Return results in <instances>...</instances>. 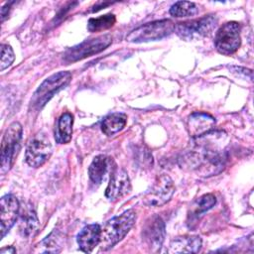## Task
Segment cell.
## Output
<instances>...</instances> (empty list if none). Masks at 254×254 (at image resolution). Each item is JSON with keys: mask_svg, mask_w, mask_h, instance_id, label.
I'll use <instances>...</instances> for the list:
<instances>
[{"mask_svg": "<svg viewBox=\"0 0 254 254\" xmlns=\"http://www.w3.org/2000/svg\"><path fill=\"white\" fill-rule=\"evenodd\" d=\"M15 60V55L12 48L9 45L2 44L1 46V62H0V69L3 71L5 68L9 67Z\"/></svg>", "mask_w": 254, "mask_h": 254, "instance_id": "cell-25", "label": "cell"}, {"mask_svg": "<svg viewBox=\"0 0 254 254\" xmlns=\"http://www.w3.org/2000/svg\"><path fill=\"white\" fill-rule=\"evenodd\" d=\"M225 136L222 132H212L193 138V147L184 157L190 169H196L203 176L219 173L225 161Z\"/></svg>", "mask_w": 254, "mask_h": 254, "instance_id": "cell-1", "label": "cell"}, {"mask_svg": "<svg viewBox=\"0 0 254 254\" xmlns=\"http://www.w3.org/2000/svg\"><path fill=\"white\" fill-rule=\"evenodd\" d=\"M53 148L49 139L44 135L33 137L27 144L25 158L30 167L39 168L51 157Z\"/></svg>", "mask_w": 254, "mask_h": 254, "instance_id": "cell-10", "label": "cell"}, {"mask_svg": "<svg viewBox=\"0 0 254 254\" xmlns=\"http://www.w3.org/2000/svg\"><path fill=\"white\" fill-rule=\"evenodd\" d=\"M73 116L69 112H65L58 119L55 129V140L59 144H66L71 140Z\"/></svg>", "mask_w": 254, "mask_h": 254, "instance_id": "cell-19", "label": "cell"}, {"mask_svg": "<svg viewBox=\"0 0 254 254\" xmlns=\"http://www.w3.org/2000/svg\"><path fill=\"white\" fill-rule=\"evenodd\" d=\"M127 123V117L123 113H111L101 122V130L106 136H113L121 131Z\"/></svg>", "mask_w": 254, "mask_h": 254, "instance_id": "cell-20", "label": "cell"}, {"mask_svg": "<svg viewBox=\"0 0 254 254\" xmlns=\"http://www.w3.org/2000/svg\"><path fill=\"white\" fill-rule=\"evenodd\" d=\"M165 222L159 215H154L146 222L142 229V238L152 252H157L165 240Z\"/></svg>", "mask_w": 254, "mask_h": 254, "instance_id": "cell-11", "label": "cell"}, {"mask_svg": "<svg viewBox=\"0 0 254 254\" xmlns=\"http://www.w3.org/2000/svg\"><path fill=\"white\" fill-rule=\"evenodd\" d=\"M201 248V239L195 235H184L173 239L169 246L170 253H196Z\"/></svg>", "mask_w": 254, "mask_h": 254, "instance_id": "cell-18", "label": "cell"}, {"mask_svg": "<svg viewBox=\"0 0 254 254\" xmlns=\"http://www.w3.org/2000/svg\"><path fill=\"white\" fill-rule=\"evenodd\" d=\"M63 244L64 235L60 231L54 230L36 246V251L42 253H59L62 250Z\"/></svg>", "mask_w": 254, "mask_h": 254, "instance_id": "cell-21", "label": "cell"}, {"mask_svg": "<svg viewBox=\"0 0 254 254\" xmlns=\"http://www.w3.org/2000/svg\"><path fill=\"white\" fill-rule=\"evenodd\" d=\"M130 190L131 183L126 171L116 166L113 167L110 172L109 183L105 190V196L109 200L115 201L128 194Z\"/></svg>", "mask_w": 254, "mask_h": 254, "instance_id": "cell-12", "label": "cell"}, {"mask_svg": "<svg viewBox=\"0 0 254 254\" xmlns=\"http://www.w3.org/2000/svg\"><path fill=\"white\" fill-rule=\"evenodd\" d=\"M0 207V231L1 238H3L14 225L20 213V204L16 196H14L13 194H6L1 198Z\"/></svg>", "mask_w": 254, "mask_h": 254, "instance_id": "cell-13", "label": "cell"}, {"mask_svg": "<svg viewBox=\"0 0 254 254\" xmlns=\"http://www.w3.org/2000/svg\"><path fill=\"white\" fill-rule=\"evenodd\" d=\"M240 44V26L237 22H227L217 30L214 37V46L219 54L230 56L239 49Z\"/></svg>", "mask_w": 254, "mask_h": 254, "instance_id": "cell-8", "label": "cell"}, {"mask_svg": "<svg viewBox=\"0 0 254 254\" xmlns=\"http://www.w3.org/2000/svg\"><path fill=\"white\" fill-rule=\"evenodd\" d=\"M216 203V198L212 193H206L198 197L190 207V218H197L205 211L209 210Z\"/></svg>", "mask_w": 254, "mask_h": 254, "instance_id": "cell-22", "label": "cell"}, {"mask_svg": "<svg viewBox=\"0 0 254 254\" xmlns=\"http://www.w3.org/2000/svg\"><path fill=\"white\" fill-rule=\"evenodd\" d=\"M71 79L68 71H60L45 79L31 98L30 105L34 110H41L46 103L61 89L66 86Z\"/></svg>", "mask_w": 254, "mask_h": 254, "instance_id": "cell-3", "label": "cell"}, {"mask_svg": "<svg viewBox=\"0 0 254 254\" xmlns=\"http://www.w3.org/2000/svg\"><path fill=\"white\" fill-rule=\"evenodd\" d=\"M101 227L99 224H89L84 226L77 235V244L81 251L89 253L100 243Z\"/></svg>", "mask_w": 254, "mask_h": 254, "instance_id": "cell-16", "label": "cell"}, {"mask_svg": "<svg viewBox=\"0 0 254 254\" xmlns=\"http://www.w3.org/2000/svg\"><path fill=\"white\" fill-rule=\"evenodd\" d=\"M116 22L113 14H105L96 18H90L87 23V30L91 33L101 32L111 28Z\"/></svg>", "mask_w": 254, "mask_h": 254, "instance_id": "cell-24", "label": "cell"}, {"mask_svg": "<svg viewBox=\"0 0 254 254\" xmlns=\"http://www.w3.org/2000/svg\"><path fill=\"white\" fill-rule=\"evenodd\" d=\"M111 42L112 38L108 34L85 40L82 43L66 50L64 54V60L66 63L81 61L102 52L111 44Z\"/></svg>", "mask_w": 254, "mask_h": 254, "instance_id": "cell-7", "label": "cell"}, {"mask_svg": "<svg viewBox=\"0 0 254 254\" xmlns=\"http://www.w3.org/2000/svg\"><path fill=\"white\" fill-rule=\"evenodd\" d=\"M218 23L214 15H207L198 19L181 22L175 25L176 34L185 41H194L208 37Z\"/></svg>", "mask_w": 254, "mask_h": 254, "instance_id": "cell-4", "label": "cell"}, {"mask_svg": "<svg viewBox=\"0 0 254 254\" xmlns=\"http://www.w3.org/2000/svg\"><path fill=\"white\" fill-rule=\"evenodd\" d=\"M16 252V249L12 246H9V247H5V248H2L0 250V253L1 254H6V253H15Z\"/></svg>", "mask_w": 254, "mask_h": 254, "instance_id": "cell-26", "label": "cell"}, {"mask_svg": "<svg viewBox=\"0 0 254 254\" xmlns=\"http://www.w3.org/2000/svg\"><path fill=\"white\" fill-rule=\"evenodd\" d=\"M174 192L175 185L173 180L168 175H161L144 195L143 202L149 206H162L171 199Z\"/></svg>", "mask_w": 254, "mask_h": 254, "instance_id": "cell-9", "label": "cell"}, {"mask_svg": "<svg viewBox=\"0 0 254 254\" xmlns=\"http://www.w3.org/2000/svg\"><path fill=\"white\" fill-rule=\"evenodd\" d=\"M39 219L34 207L31 204H27L20 209L19 218V232L25 238L33 237L39 229Z\"/></svg>", "mask_w": 254, "mask_h": 254, "instance_id": "cell-15", "label": "cell"}, {"mask_svg": "<svg viewBox=\"0 0 254 254\" xmlns=\"http://www.w3.org/2000/svg\"><path fill=\"white\" fill-rule=\"evenodd\" d=\"M198 13V7L195 3L190 1H178L170 8V14L176 18L191 17Z\"/></svg>", "mask_w": 254, "mask_h": 254, "instance_id": "cell-23", "label": "cell"}, {"mask_svg": "<svg viewBox=\"0 0 254 254\" xmlns=\"http://www.w3.org/2000/svg\"><path fill=\"white\" fill-rule=\"evenodd\" d=\"M135 221L136 212L133 209H128L108 220L101 229V249L108 250L120 242L133 227Z\"/></svg>", "mask_w": 254, "mask_h": 254, "instance_id": "cell-2", "label": "cell"}, {"mask_svg": "<svg viewBox=\"0 0 254 254\" xmlns=\"http://www.w3.org/2000/svg\"><path fill=\"white\" fill-rule=\"evenodd\" d=\"M112 159L105 155H98L94 157L88 168L90 181L95 185H100L102 181H104L107 173L112 171Z\"/></svg>", "mask_w": 254, "mask_h": 254, "instance_id": "cell-17", "label": "cell"}, {"mask_svg": "<svg viewBox=\"0 0 254 254\" xmlns=\"http://www.w3.org/2000/svg\"><path fill=\"white\" fill-rule=\"evenodd\" d=\"M215 119L213 116L203 112L191 113L187 121V128L189 134L192 138L202 136L213 130L215 126Z\"/></svg>", "mask_w": 254, "mask_h": 254, "instance_id": "cell-14", "label": "cell"}, {"mask_svg": "<svg viewBox=\"0 0 254 254\" xmlns=\"http://www.w3.org/2000/svg\"><path fill=\"white\" fill-rule=\"evenodd\" d=\"M175 30V24L169 20H157L132 30L127 36L126 40L131 43H145L150 41L161 40L171 35Z\"/></svg>", "mask_w": 254, "mask_h": 254, "instance_id": "cell-6", "label": "cell"}, {"mask_svg": "<svg viewBox=\"0 0 254 254\" xmlns=\"http://www.w3.org/2000/svg\"><path fill=\"white\" fill-rule=\"evenodd\" d=\"M22 132L19 122L11 123L6 129L1 143V174L7 173L12 168L21 147Z\"/></svg>", "mask_w": 254, "mask_h": 254, "instance_id": "cell-5", "label": "cell"}]
</instances>
